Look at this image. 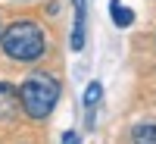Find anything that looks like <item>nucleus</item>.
Here are the masks:
<instances>
[{
	"instance_id": "1",
	"label": "nucleus",
	"mask_w": 156,
	"mask_h": 144,
	"mask_svg": "<svg viewBox=\"0 0 156 144\" xmlns=\"http://www.w3.org/2000/svg\"><path fill=\"white\" fill-rule=\"evenodd\" d=\"M56 100H59V82L50 78L47 72H31L19 88V103L31 119L50 116L53 107H56Z\"/></svg>"
},
{
	"instance_id": "2",
	"label": "nucleus",
	"mask_w": 156,
	"mask_h": 144,
	"mask_svg": "<svg viewBox=\"0 0 156 144\" xmlns=\"http://www.w3.org/2000/svg\"><path fill=\"white\" fill-rule=\"evenodd\" d=\"M3 50L6 57L19 60V63H31L37 57H44V31L34 22H12L3 31Z\"/></svg>"
},
{
	"instance_id": "3",
	"label": "nucleus",
	"mask_w": 156,
	"mask_h": 144,
	"mask_svg": "<svg viewBox=\"0 0 156 144\" xmlns=\"http://www.w3.org/2000/svg\"><path fill=\"white\" fill-rule=\"evenodd\" d=\"M19 107H22V103H19V94H16L9 85H0V119H12Z\"/></svg>"
},
{
	"instance_id": "4",
	"label": "nucleus",
	"mask_w": 156,
	"mask_h": 144,
	"mask_svg": "<svg viewBox=\"0 0 156 144\" xmlns=\"http://www.w3.org/2000/svg\"><path fill=\"white\" fill-rule=\"evenodd\" d=\"M84 47V0H75V31H72V50Z\"/></svg>"
},
{
	"instance_id": "5",
	"label": "nucleus",
	"mask_w": 156,
	"mask_h": 144,
	"mask_svg": "<svg viewBox=\"0 0 156 144\" xmlns=\"http://www.w3.org/2000/svg\"><path fill=\"white\" fill-rule=\"evenodd\" d=\"M100 97H103V88H100V82H90V85H87V91H84V110H87V125L94 122V110H97Z\"/></svg>"
},
{
	"instance_id": "6",
	"label": "nucleus",
	"mask_w": 156,
	"mask_h": 144,
	"mask_svg": "<svg viewBox=\"0 0 156 144\" xmlns=\"http://www.w3.org/2000/svg\"><path fill=\"white\" fill-rule=\"evenodd\" d=\"M109 16H112V22L119 25V28H128V25L134 22V13L128 6H122V0H112L109 3Z\"/></svg>"
},
{
	"instance_id": "7",
	"label": "nucleus",
	"mask_w": 156,
	"mask_h": 144,
	"mask_svg": "<svg viewBox=\"0 0 156 144\" xmlns=\"http://www.w3.org/2000/svg\"><path fill=\"white\" fill-rule=\"evenodd\" d=\"M131 138H134V144H156V125H153V122H144V125H134Z\"/></svg>"
},
{
	"instance_id": "8",
	"label": "nucleus",
	"mask_w": 156,
	"mask_h": 144,
	"mask_svg": "<svg viewBox=\"0 0 156 144\" xmlns=\"http://www.w3.org/2000/svg\"><path fill=\"white\" fill-rule=\"evenodd\" d=\"M62 144H78V138H75V132H66V135H62Z\"/></svg>"
}]
</instances>
